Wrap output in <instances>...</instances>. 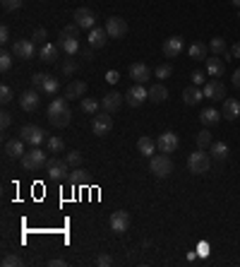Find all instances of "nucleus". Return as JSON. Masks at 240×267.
I'll return each mask as SVG.
<instances>
[{
    "label": "nucleus",
    "mask_w": 240,
    "mask_h": 267,
    "mask_svg": "<svg viewBox=\"0 0 240 267\" xmlns=\"http://www.w3.org/2000/svg\"><path fill=\"white\" fill-rule=\"evenodd\" d=\"M197 255L207 257L209 255V243H199V245H197Z\"/></svg>",
    "instance_id": "obj_54"
},
{
    "label": "nucleus",
    "mask_w": 240,
    "mask_h": 267,
    "mask_svg": "<svg viewBox=\"0 0 240 267\" xmlns=\"http://www.w3.org/2000/svg\"><path fill=\"white\" fill-rule=\"evenodd\" d=\"M79 109H82L84 113H91V116H96V113H98V109H101V101L84 97V99H82V104H79Z\"/></svg>",
    "instance_id": "obj_33"
},
{
    "label": "nucleus",
    "mask_w": 240,
    "mask_h": 267,
    "mask_svg": "<svg viewBox=\"0 0 240 267\" xmlns=\"http://www.w3.org/2000/svg\"><path fill=\"white\" fill-rule=\"evenodd\" d=\"M230 53H233V58H240V44H233Z\"/></svg>",
    "instance_id": "obj_57"
},
{
    "label": "nucleus",
    "mask_w": 240,
    "mask_h": 267,
    "mask_svg": "<svg viewBox=\"0 0 240 267\" xmlns=\"http://www.w3.org/2000/svg\"><path fill=\"white\" fill-rule=\"evenodd\" d=\"M10 41V29H8V24H3L0 27V44H8Z\"/></svg>",
    "instance_id": "obj_50"
},
{
    "label": "nucleus",
    "mask_w": 240,
    "mask_h": 267,
    "mask_svg": "<svg viewBox=\"0 0 240 267\" xmlns=\"http://www.w3.org/2000/svg\"><path fill=\"white\" fill-rule=\"evenodd\" d=\"M230 3H233V5H238V8H240V0H230Z\"/></svg>",
    "instance_id": "obj_60"
},
{
    "label": "nucleus",
    "mask_w": 240,
    "mask_h": 267,
    "mask_svg": "<svg viewBox=\"0 0 240 267\" xmlns=\"http://www.w3.org/2000/svg\"><path fill=\"white\" fill-rule=\"evenodd\" d=\"M12 56L20 58V60L34 58V41H29V39H17L15 46H12Z\"/></svg>",
    "instance_id": "obj_12"
},
{
    "label": "nucleus",
    "mask_w": 240,
    "mask_h": 267,
    "mask_svg": "<svg viewBox=\"0 0 240 267\" xmlns=\"http://www.w3.org/2000/svg\"><path fill=\"white\" fill-rule=\"evenodd\" d=\"M48 265H51V267H65L67 262H65V260H63V257H53V260H51Z\"/></svg>",
    "instance_id": "obj_55"
},
{
    "label": "nucleus",
    "mask_w": 240,
    "mask_h": 267,
    "mask_svg": "<svg viewBox=\"0 0 240 267\" xmlns=\"http://www.w3.org/2000/svg\"><path fill=\"white\" fill-rule=\"evenodd\" d=\"M46 164H48V156H46V152H41L39 147H32V149L24 152V156H22V166L27 168V171H39V168H44Z\"/></svg>",
    "instance_id": "obj_3"
},
{
    "label": "nucleus",
    "mask_w": 240,
    "mask_h": 267,
    "mask_svg": "<svg viewBox=\"0 0 240 267\" xmlns=\"http://www.w3.org/2000/svg\"><path fill=\"white\" fill-rule=\"evenodd\" d=\"M20 137H22L27 145H32V147H39L41 142L48 140V137H46V130H44V128H39V125H22Z\"/></svg>",
    "instance_id": "obj_4"
},
{
    "label": "nucleus",
    "mask_w": 240,
    "mask_h": 267,
    "mask_svg": "<svg viewBox=\"0 0 240 267\" xmlns=\"http://www.w3.org/2000/svg\"><path fill=\"white\" fill-rule=\"evenodd\" d=\"M223 70H226V63H223L218 56L207 58V72L211 75V77H221V75H223Z\"/></svg>",
    "instance_id": "obj_26"
},
{
    "label": "nucleus",
    "mask_w": 240,
    "mask_h": 267,
    "mask_svg": "<svg viewBox=\"0 0 240 267\" xmlns=\"http://www.w3.org/2000/svg\"><path fill=\"white\" fill-rule=\"evenodd\" d=\"M84 94H87V84L82 79H75L65 87V99H84Z\"/></svg>",
    "instance_id": "obj_19"
},
{
    "label": "nucleus",
    "mask_w": 240,
    "mask_h": 267,
    "mask_svg": "<svg viewBox=\"0 0 240 267\" xmlns=\"http://www.w3.org/2000/svg\"><path fill=\"white\" fill-rule=\"evenodd\" d=\"M106 32L110 39H123L128 34V22L123 17H108L106 20Z\"/></svg>",
    "instance_id": "obj_11"
},
{
    "label": "nucleus",
    "mask_w": 240,
    "mask_h": 267,
    "mask_svg": "<svg viewBox=\"0 0 240 267\" xmlns=\"http://www.w3.org/2000/svg\"><path fill=\"white\" fill-rule=\"evenodd\" d=\"M183 39L180 36H171V39H166L164 41V56L166 58H178L183 53Z\"/></svg>",
    "instance_id": "obj_16"
},
{
    "label": "nucleus",
    "mask_w": 240,
    "mask_h": 267,
    "mask_svg": "<svg viewBox=\"0 0 240 267\" xmlns=\"http://www.w3.org/2000/svg\"><path fill=\"white\" fill-rule=\"evenodd\" d=\"M96 265L98 267H110V265H113V257H110V255H98L96 257Z\"/></svg>",
    "instance_id": "obj_49"
},
{
    "label": "nucleus",
    "mask_w": 240,
    "mask_h": 267,
    "mask_svg": "<svg viewBox=\"0 0 240 267\" xmlns=\"http://www.w3.org/2000/svg\"><path fill=\"white\" fill-rule=\"evenodd\" d=\"M221 118H223V113H218L216 109H204V111L199 113V121H202V125H204V128L221 123Z\"/></svg>",
    "instance_id": "obj_25"
},
{
    "label": "nucleus",
    "mask_w": 240,
    "mask_h": 267,
    "mask_svg": "<svg viewBox=\"0 0 240 267\" xmlns=\"http://www.w3.org/2000/svg\"><path fill=\"white\" fill-rule=\"evenodd\" d=\"M20 106H22V111H34L39 106V94L36 92H24L20 97Z\"/></svg>",
    "instance_id": "obj_27"
},
{
    "label": "nucleus",
    "mask_w": 240,
    "mask_h": 267,
    "mask_svg": "<svg viewBox=\"0 0 240 267\" xmlns=\"http://www.w3.org/2000/svg\"><path fill=\"white\" fill-rule=\"evenodd\" d=\"M166 99H168V89H166L164 84H152V87H149V101L164 104Z\"/></svg>",
    "instance_id": "obj_28"
},
{
    "label": "nucleus",
    "mask_w": 240,
    "mask_h": 267,
    "mask_svg": "<svg viewBox=\"0 0 240 267\" xmlns=\"http://www.w3.org/2000/svg\"><path fill=\"white\" fill-rule=\"evenodd\" d=\"M125 99H128V104H130L132 109H137V106H142L144 101L149 99V89L144 87V84H135V87L128 89Z\"/></svg>",
    "instance_id": "obj_9"
},
{
    "label": "nucleus",
    "mask_w": 240,
    "mask_h": 267,
    "mask_svg": "<svg viewBox=\"0 0 240 267\" xmlns=\"http://www.w3.org/2000/svg\"><path fill=\"white\" fill-rule=\"evenodd\" d=\"M209 154L214 156V159H218V161H223V159H228V145L226 142H211Z\"/></svg>",
    "instance_id": "obj_32"
},
{
    "label": "nucleus",
    "mask_w": 240,
    "mask_h": 267,
    "mask_svg": "<svg viewBox=\"0 0 240 267\" xmlns=\"http://www.w3.org/2000/svg\"><path fill=\"white\" fill-rule=\"evenodd\" d=\"M190 79H192V84H197V87H204V84H207V75H204L202 70H195V72L190 75Z\"/></svg>",
    "instance_id": "obj_41"
},
{
    "label": "nucleus",
    "mask_w": 240,
    "mask_h": 267,
    "mask_svg": "<svg viewBox=\"0 0 240 267\" xmlns=\"http://www.w3.org/2000/svg\"><path fill=\"white\" fill-rule=\"evenodd\" d=\"M84 173H87V171L77 168V171H72V176H70V181H72V183H82V181H84Z\"/></svg>",
    "instance_id": "obj_53"
},
{
    "label": "nucleus",
    "mask_w": 240,
    "mask_h": 267,
    "mask_svg": "<svg viewBox=\"0 0 240 267\" xmlns=\"http://www.w3.org/2000/svg\"><path fill=\"white\" fill-rule=\"evenodd\" d=\"M58 51H60V46L44 44V48L39 51V56H41V60H44V63H55V60H58Z\"/></svg>",
    "instance_id": "obj_29"
},
{
    "label": "nucleus",
    "mask_w": 240,
    "mask_h": 267,
    "mask_svg": "<svg viewBox=\"0 0 240 267\" xmlns=\"http://www.w3.org/2000/svg\"><path fill=\"white\" fill-rule=\"evenodd\" d=\"M48 121L53 123V128H65L67 123L72 121V111H65V113H60V116H51Z\"/></svg>",
    "instance_id": "obj_35"
},
{
    "label": "nucleus",
    "mask_w": 240,
    "mask_h": 267,
    "mask_svg": "<svg viewBox=\"0 0 240 267\" xmlns=\"http://www.w3.org/2000/svg\"><path fill=\"white\" fill-rule=\"evenodd\" d=\"M178 145H180V140H178V135L175 133H161L159 137H156V147H159V152H164V154H173L175 149H178Z\"/></svg>",
    "instance_id": "obj_7"
},
{
    "label": "nucleus",
    "mask_w": 240,
    "mask_h": 267,
    "mask_svg": "<svg viewBox=\"0 0 240 267\" xmlns=\"http://www.w3.org/2000/svg\"><path fill=\"white\" fill-rule=\"evenodd\" d=\"M110 36H108V32H106V27L101 29V27H94V29H89V46L91 48H103L106 46V41H108Z\"/></svg>",
    "instance_id": "obj_15"
},
{
    "label": "nucleus",
    "mask_w": 240,
    "mask_h": 267,
    "mask_svg": "<svg viewBox=\"0 0 240 267\" xmlns=\"http://www.w3.org/2000/svg\"><path fill=\"white\" fill-rule=\"evenodd\" d=\"M10 125H12V113L3 111V113H0V128H3V130H8Z\"/></svg>",
    "instance_id": "obj_47"
},
{
    "label": "nucleus",
    "mask_w": 240,
    "mask_h": 267,
    "mask_svg": "<svg viewBox=\"0 0 240 267\" xmlns=\"http://www.w3.org/2000/svg\"><path fill=\"white\" fill-rule=\"evenodd\" d=\"M202 92H204V97L211 99V101L226 99V87H223V82H221V79H209L207 84L202 87Z\"/></svg>",
    "instance_id": "obj_10"
},
{
    "label": "nucleus",
    "mask_w": 240,
    "mask_h": 267,
    "mask_svg": "<svg viewBox=\"0 0 240 267\" xmlns=\"http://www.w3.org/2000/svg\"><path fill=\"white\" fill-rule=\"evenodd\" d=\"M223 116H226V121H235L240 118V101L238 99H223Z\"/></svg>",
    "instance_id": "obj_23"
},
{
    "label": "nucleus",
    "mask_w": 240,
    "mask_h": 267,
    "mask_svg": "<svg viewBox=\"0 0 240 267\" xmlns=\"http://www.w3.org/2000/svg\"><path fill=\"white\" fill-rule=\"evenodd\" d=\"M91 51H94V48L89 46V48H84V51H82V56H84V58H89V60H91V58H94V56H91Z\"/></svg>",
    "instance_id": "obj_58"
},
{
    "label": "nucleus",
    "mask_w": 240,
    "mask_h": 267,
    "mask_svg": "<svg viewBox=\"0 0 240 267\" xmlns=\"http://www.w3.org/2000/svg\"><path fill=\"white\" fill-rule=\"evenodd\" d=\"M24 142L22 137H17V140H8L5 142V154L10 156V159H22L24 156Z\"/></svg>",
    "instance_id": "obj_18"
},
{
    "label": "nucleus",
    "mask_w": 240,
    "mask_h": 267,
    "mask_svg": "<svg viewBox=\"0 0 240 267\" xmlns=\"http://www.w3.org/2000/svg\"><path fill=\"white\" fill-rule=\"evenodd\" d=\"M46 145H48V152H51V154H58V152H63V149H65V142H63L60 137H55V135L46 140Z\"/></svg>",
    "instance_id": "obj_36"
},
{
    "label": "nucleus",
    "mask_w": 240,
    "mask_h": 267,
    "mask_svg": "<svg viewBox=\"0 0 240 267\" xmlns=\"http://www.w3.org/2000/svg\"><path fill=\"white\" fill-rule=\"evenodd\" d=\"M58 46H60L70 58L79 53V41H77L75 36H60V39H58Z\"/></svg>",
    "instance_id": "obj_22"
},
{
    "label": "nucleus",
    "mask_w": 240,
    "mask_h": 267,
    "mask_svg": "<svg viewBox=\"0 0 240 267\" xmlns=\"http://www.w3.org/2000/svg\"><path fill=\"white\" fill-rule=\"evenodd\" d=\"M12 97H15V94H12V89L8 87V84H3V87H0V101H3V104H10Z\"/></svg>",
    "instance_id": "obj_46"
},
{
    "label": "nucleus",
    "mask_w": 240,
    "mask_h": 267,
    "mask_svg": "<svg viewBox=\"0 0 240 267\" xmlns=\"http://www.w3.org/2000/svg\"><path fill=\"white\" fill-rule=\"evenodd\" d=\"M123 106V94L120 92H108V94H103V99H101V109L108 113H115Z\"/></svg>",
    "instance_id": "obj_14"
},
{
    "label": "nucleus",
    "mask_w": 240,
    "mask_h": 267,
    "mask_svg": "<svg viewBox=\"0 0 240 267\" xmlns=\"http://www.w3.org/2000/svg\"><path fill=\"white\" fill-rule=\"evenodd\" d=\"M187 168H190V173H197V176L209 173V168H211V156H209L204 149H197V152H192L190 159H187Z\"/></svg>",
    "instance_id": "obj_1"
},
{
    "label": "nucleus",
    "mask_w": 240,
    "mask_h": 267,
    "mask_svg": "<svg viewBox=\"0 0 240 267\" xmlns=\"http://www.w3.org/2000/svg\"><path fill=\"white\" fill-rule=\"evenodd\" d=\"M58 89H60V82L48 75V77H46V82H44V87H41V92H44V94H55Z\"/></svg>",
    "instance_id": "obj_37"
},
{
    "label": "nucleus",
    "mask_w": 240,
    "mask_h": 267,
    "mask_svg": "<svg viewBox=\"0 0 240 267\" xmlns=\"http://www.w3.org/2000/svg\"><path fill=\"white\" fill-rule=\"evenodd\" d=\"M149 168H152L154 176L166 178V176H171V173H173V161H171V156H168V154L161 152V154L149 156Z\"/></svg>",
    "instance_id": "obj_2"
},
{
    "label": "nucleus",
    "mask_w": 240,
    "mask_h": 267,
    "mask_svg": "<svg viewBox=\"0 0 240 267\" xmlns=\"http://www.w3.org/2000/svg\"><path fill=\"white\" fill-rule=\"evenodd\" d=\"M154 75H156L159 79H166V77H171V75H173V67L168 65V63H164V65H159L156 70H154Z\"/></svg>",
    "instance_id": "obj_38"
},
{
    "label": "nucleus",
    "mask_w": 240,
    "mask_h": 267,
    "mask_svg": "<svg viewBox=\"0 0 240 267\" xmlns=\"http://www.w3.org/2000/svg\"><path fill=\"white\" fill-rule=\"evenodd\" d=\"M10 67H12V53L3 51V53H0V70H3V72H8Z\"/></svg>",
    "instance_id": "obj_40"
},
{
    "label": "nucleus",
    "mask_w": 240,
    "mask_h": 267,
    "mask_svg": "<svg viewBox=\"0 0 240 267\" xmlns=\"http://www.w3.org/2000/svg\"><path fill=\"white\" fill-rule=\"evenodd\" d=\"M207 51H209V46L202 44V41H195V44L187 48V53H190L192 60H207Z\"/></svg>",
    "instance_id": "obj_30"
},
{
    "label": "nucleus",
    "mask_w": 240,
    "mask_h": 267,
    "mask_svg": "<svg viewBox=\"0 0 240 267\" xmlns=\"http://www.w3.org/2000/svg\"><path fill=\"white\" fill-rule=\"evenodd\" d=\"M67 101H70V99H65V97H60V99H53V101H51V106H48V118H51V116H60V113L70 111Z\"/></svg>",
    "instance_id": "obj_31"
},
{
    "label": "nucleus",
    "mask_w": 240,
    "mask_h": 267,
    "mask_svg": "<svg viewBox=\"0 0 240 267\" xmlns=\"http://www.w3.org/2000/svg\"><path fill=\"white\" fill-rule=\"evenodd\" d=\"M195 142H197V147H199V149H207V147H211V142H214V140H211V133L204 128L202 133H197Z\"/></svg>",
    "instance_id": "obj_34"
},
{
    "label": "nucleus",
    "mask_w": 240,
    "mask_h": 267,
    "mask_svg": "<svg viewBox=\"0 0 240 267\" xmlns=\"http://www.w3.org/2000/svg\"><path fill=\"white\" fill-rule=\"evenodd\" d=\"M209 53H214V56H218V58L226 56V60H230V56H233V53H228V48H226V41H223L221 36H214V39L209 41Z\"/></svg>",
    "instance_id": "obj_20"
},
{
    "label": "nucleus",
    "mask_w": 240,
    "mask_h": 267,
    "mask_svg": "<svg viewBox=\"0 0 240 267\" xmlns=\"http://www.w3.org/2000/svg\"><path fill=\"white\" fill-rule=\"evenodd\" d=\"M22 257L20 255H3V267H20Z\"/></svg>",
    "instance_id": "obj_42"
},
{
    "label": "nucleus",
    "mask_w": 240,
    "mask_h": 267,
    "mask_svg": "<svg viewBox=\"0 0 240 267\" xmlns=\"http://www.w3.org/2000/svg\"><path fill=\"white\" fill-rule=\"evenodd\" d=\"M46 36H48V32H46L44 27H36V29H34V44H36V41H46Z\"/></svg>",
    "instance_id": "obj_48"
},
{
    "label": "nucleus",
    "mask_w": 240,
    "mask_h": 267,
    "mask_svg": "<svg viewBox=\"0 0 240 267\" xmlns=\"http://www.w3.org/2000/svg\"><path fill=\"white\" fill-rule=\"evenodd\" d=\"M118 79H120V72H118V70H108V72H106V82H108V84H115Z\"/></svg>",
    "instance_id": "obj_52"
},
{
    "label": "nucleus",
    "mask_w": 240,
    "mask_h": 267,
    "mask_svg": "<svg viewBox=\"0 0 240 267\" xmlns=\"http://www.w3.org/2000/svg\"><path fill=\"white\" fill-rule=\"evenodd\" d=\"M72 20H75L82 29H94V24H96V17H94V12L89 10V8H77L72 12Z\"/></svg>",
    "instance_id": "obj_13"
},
{
    "label": "nucleus",
    "mask_w": 240,
    "mask_h": 267,
    "mask_svg": "<svg viewBox=\"0 0 240 267\" xmlns=\"http://www.w3.org/2000/svg\"><path fill=\"white\" fill-rule=\"evenodd\" d=\"M108 224H110V231H113V234H125V231L130 229V214H128L125 210L113 212Z\"/></svg>",
    "instance_id": "obj_8"
},
{
    "label": "nucleus",
    "mask_w": 240,
    "mask_h": 267,
    "mask_svg": "<svg viewBox=\"0 0 240 267\" xmlns=\"http://www.w3.org/2000/svg\"><path fill=\"white\" fill-rule=\"evenodd\" d=\"M63 72H65V75L77 72V63H75V60H67V63H63Z\"/></svg>",
    "instance_id": "obj_51"
},
{
    "label": "nucleus",
    "mask_w": 240,
    "mask_h": 267,
    "mask_svg": "<svg viewBox=\"0 0 240 267\" xmlns=\"http://www.w3.org/2000/svg\"><path fill=\"white\" fill-rule=\"evenodd\" d=\"M67 168H70L67 159H48V164H46V173H48L51 181H63V178L70 173Z\"/></svg>",
    "instance_id": "obj_6"
},
{
    "label": "nucleus",
    "mask_w": 240,
    "mask_h": 267,
    "mask_svg": "<svg viewBox=\"0 0 240 267\" xmlns=\"http://www.w3.org/2000/svg\"><path fill=\"white\" fill-rule=\"evenodd\" d=\"M46 77H48L46 72H34V75H32V84H34V89H41V87H44Z\"/></svg>",
    "instance_id": "obj_45"
},
{
    "label": "nucleus",
    "mask_w": 240,
    "mask_h": 267,
    "mask_svg": "<svg viewBox=\"0 0 240 267\" xmlns=\"http://www.w3.org/2000/svg\"><path fill=\"white\" fill-rule=\"evenodd\" d=\"M79 29H82V27H79L77 22H72V24H67V27H63V32H60V36H75V39H77V34H79Z\"/></svg>",
    "instance_id": "obj_44"
},
{
    "label": "nucleus",
    "mask_w": 240,
    "mask_h": 267,
    "mask_svg": "<svg viewBox=\"0 0 240 267\" xmlns=\"http://www.w3.org/2000/svg\"><path fill=\"white\" fill-rule=\"evenodd\" d=\"M0 3H3V10L15 12V10H20V8H22L24 0H0Z\"/></svg>",
    "instance_id": "obj_43"
},
{
    "label": "nucleus",
    "mask_w": 240,
    "mask_h": 267,
    "mask_svg": "<svg viewBox=\"0 0 240 267\" xmlns=\"http://www.w3.org/2000/svg\"><path fill=\"white\" fill-rule=\"evenodd\" d=\"M130 77L137 82V84H144L147 79L152 77V70L149 65H144V63H132L130 65Z\"/></svg>",
    "instance_id": "obj_17"
},
{
    "label": "nucleus",
    "mask_w": 240,
    "mask_h": 267,
    "mask_svg": "<svg viewBox=\"0 0 240 267\" xmlns=\"http://www.w3.org/2000/svg\"><path fill=\"white\" fill-rule=\"evenodd\" d=\"M110 130H113V116H110L108 111H101L91 118V133L94 135L103 137V135H108Z\"/></svg>",
    "instance_id": "obj_5"
},
{
    "label": "nucleus",
    "mask_w": 240,
    "mask_h": 267,
    "mask_svg": "<svg viewBox=\"0 0 240 267\" xmlns=\"http://www.w3.org/2000/svg\"><path fill=\"white\" fill-rule=\"evenodd\" d=\"M195 257H197V250H190V253H187V260H190V262H192Z\"/></svg>",
    "instance_id": "obj_59"
},
{
    "label": "nucleus",
    "mask_w": 240,
    "mask_h": 267,
    "mask_svg": "<svg viewBox=\"0 0 240 267\" xmlns=\"http://www.w3.org/2000/svg\"><path fill=\"white\" fill-rule=\"evenodd\" d=\"M67 164H70V166H79V164H82V159H84V156H82V152H77V149H72V152H67Z\"/></svg>",
    "instance_id": "obj_39"
},
{
    "label": "nucleus",
    "mask_w": 240,
    "mask_h": 267,
    "mask_svg": "<svg viewBox=\"0 0 240 267\" xmlns=\"http://www.w3.org/2000/svg\"><path fill=\"white\" fill-rule=\"evenodd\" d=\"M159 147H156V140H152L149 135H144V137H140L137 140V152L144 156H154V152H156Z\"/></svg>",
    "instance_id": "obj_24"
},
{
    "label": "nucleus",
    "mask_w": 240,
    "mask_h": 267,
    "mask_svg": "<svg viewBox=\"0 0 240 267\" xmlns=\"http://www.w3.org/2000/svg\"><path fill=\"white\" fill-rule=\"evenodd\" d=\"M202 99H204V92L197 87V84H192V87H187L185 92H183V101H185L187 106H197Z\"/></svg>",
    "instance_id": "obj_21"
},
{
    "label": "nucleus",
    "mask_w": 240,
    "mask_h": 267,
    "mask_svg": "<svg viewBox=\"0 0 240 267\" xmlns=\"http://www.w3.org/2000/svg\"><path fill=\"white\" fill-rule=\"evenodd\" d=\"M233 87H238L240 89V67L233 72Z\"/></svg>",
    "instance_id": "obj_56"
}]
</instances>
